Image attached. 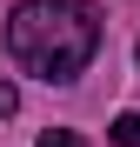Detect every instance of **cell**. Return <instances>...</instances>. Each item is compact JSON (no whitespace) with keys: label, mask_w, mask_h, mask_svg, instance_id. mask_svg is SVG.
Wrapping results in <instances>:
<instances>
[{"label":"cell","mask_w":140,"mask_h":147,"mask_svg":"<svg viewBox=\"0 0 140 147\" xmlns=\"http://www.w3.org/2000/svg\"><path fill=\"white\" fill-rule=\"evenodd\" d=\"M107 140H113V147H140V107L113 120V127H107Z\"/></svg>","instance_id":"obj_2"},{"label":"cell","mask_w":140,"mask_h":147,"mask_svg":"<svg viewBox=\"0 0 140 147\" xmlns=\"http://www.w3.org/2000/svg\"><path fill=\"white\" fill-rule=\"evenodd\" d=\"M40 147H87V140H80L74 127H47V134H40Z\"/></svg>","instance_id":"obj_3"},{"label":"cell","mask_w":140,"mask_h":147,"mask_svg":"<svg viewBox=\"0 0 140 147\" xmlns=\"http://www.w3.org/2000/svg\"><path fill=\"white\" fill-rule=\"evenodd\" d=\"M7 54L33 80H80L100 54V13L87 0H20L7 13Z\"/></svg>","instance_id":"obj_1"},{"label":"cell","mask_w":140,"mask_h":147,"mask_svg":"<svg viewBox=\"0 0 140 147\" xmlns=\"http://www.w3.org/2000/svg\"><path fill=\"white\" fill-rule=\"evenodd\" d=\"M133 60H140V47H133Z\"/></svg>","instance_id":"obj_5"},{"label":"cell","mask_w":140,"mask_h":147,"mask_svg":"<svg viewBox=\"0 0 140 147\" xmlns=\"http://www.w3.org/2000/svg\"><path fill=\"white\" fill-rule=\"evenodd\" d=\"M13 107H20V87H13V80H7V74H0V120H7V114H13Z\"/></svg>","instance_id":"obj_4"}]
</instances>
